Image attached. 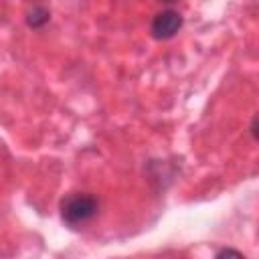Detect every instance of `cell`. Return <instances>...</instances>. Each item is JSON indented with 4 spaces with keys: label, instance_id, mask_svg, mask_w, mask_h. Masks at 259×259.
Here are the masks:
<instances>
[{
    "label": "cell",
    "instance_id": "6da1fadb",
    "mask_svg": "<svg viewBox=\"0 0 259 259\" xmlns=\"http://www.w3.org/2000/svg\"><path fill=\"white\" fill-rule=\"evenodd\" d=\"M61 219L69 227H81L95 219L99 200L89 192H73L61 200Z\"/></svg>",
    "mask_w": 259,
    "mask_h": 259
},
{
    "label": "cell",
    "instance_id": "7a4b0ae2",
    "mask_svg": "<svg viewBox=\"0 0 259 259\" xmlns=\"http://www.w3.org/2000/svg\"><path fill=\"white\" fill-rule=\"evenodd\" d=\"M180 28H182V14L178 10H172V8H166V10L158 12L152 18V24H150L152 36L158 38V40L172 38Z\"/></svg>",
    "mask_w": 259,
    "mask_h": 259
},
{
    "label": "cell",
    "instance_id": "3957f363",
    "mask_svg": "<svg viewBox=\"0 0 259 259\" xmlns=\"http://www.w3.org/2000/svg\"><path fill=\"white\" fill-rule=\"evenodd\" d=\"M49 18H51V12L45 6H32V10L26 14V24L30 28H40L49 22Z\"/></svg>",
    "mask_w": 259,
    "mask_h": 259
},
{
    "label": "cell",
    "instance_id": "5b68a950",
    "mask_svg": "<svg viewBox=\"0 0 259 259\" xmlns=\"http://www.w3.org/2000/svg\"><path fill=\"white\" fill-rule=\"evenodd\" d=\"M160 2H172V0H160Z\"/></svg>",
    "mask_w": 259,
    "mask_h": 259
},
{
    "label": "cell",
    "instance_id": "277c9868",
    "mask_svg": "<svg viewBox=\"0 0 259 259\" xmlns=\"http://www.w3.org/2000/svg\"><path fill=\"white\" fill-rule=\"evenodd\" d=\"M221 255H237V257H241V253H239V251H233V249H225V251H219V253H217V257H221Z\"/></svg>",
    "mask_w": 259,
    "mask_h": 259
}]
</instances>
